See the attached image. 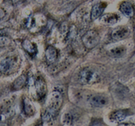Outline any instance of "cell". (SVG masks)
I'll return each instance as SVG.
<instances>
[{"label": "cell", "instance_id": "obj_1", "mask_svg": "<svg viewBox=\"0 0 135 126\" xmlns=\"http://www.w3.org/2000/svg\"><path fill=\"white\" fill-rule=\"evenodd\" d=\"M63 96L58 91H54L49 94L46 101V109L42 114V119L44 122L52 119L63 104Z\"/></svg>", "mask_w": 135, "mask_h": 126}, {"label": "cell", "instance_id": "obj_2", "mask_svg": "<svg viewBox=\"0 0 135 126\" xmlns=\"http://www.w3.org/2000/svg\"><path fill=\"white\" fill-rule=\"evenodd\" d=\"M79 80L83 85H92L100 81V76L96 71L90 68H85L79 72Z\"/></svg>", "mask_w": 135, "mask_h": 126}, {"label": "cell", "instance_id": "obj_3", "mask_svg": "<svg viewBox=\"0 0 135 126\" xmlns=\"http://www.w3.org/2000/svg\"><path fill=\"white\" fill-rule=\"evenodd\" d=\"M20 61L18 57L16 56L5 58L1 61L0 70L3 74H11L19 67Z\"/></svg>", "mask_w": 135, "mask_h": 126}, {"label": "cell", "instance_id": "obj_4", "mask_svg": "<svg viewBox=\"0 0 135 126\" xmlns=\"http://www.w3.org/2000/svg\"><path fill=\"white\" fill-rule=\"evenodd\" d=\"M100 41L98 33L94 30L87 31L82 37V41L84 47L87 49H93L97 45Z\"/></svg>", "mask_w": 135, "mask_h": 126}, {"label": "cell", "instance_id": "obj_5", "mask_svg": "<svg viewBox=\"0 0 135 126\" xmlns=\"http://www.w3.org/2000/svg\"><path fill=\"white\" fill-rule=\"evenodd\" d=\"M34 88L35 91V98L41 99L44 98L47 93V85L42 77H38L34 81Z\"/></svg>", "mask_w": 135, "mask_h": 126}, {"label": "cell", "instance_id": "obj_6", "mask_svg": "<svg viewBox=\"0 0 135 126\" xmlns=\"http://www.w3.org/2000/svg\"><path fill=\"white\" fill-rule=\"evenodd\" d=\"M129 30L125 26H119L113 30L112 33V39L115 41L122 40L129 35Z\"/></svg>", "mask_w": 135, "mask_h": 126}, {"label": "cell", "instance_id": "obj_7", "mask_svg": "<svg viewBox=\"0 0 135 126\" xmlns=\"http://www.w3.org/2000/svg\"><path fill=\"white\" fill-rule=\"evenodd\" d=\"M90 103L93 106L98 108L104 107L108 103V98L102 94H94L89 100Z\"/></svg>", "mask_w": 135, "mask_h": 126}, {"label": "cell", "instance_id": "obj_8", "mask_svg": "<svg viewBox=\"0 0 135 126\" xmlns=\"http://www.w3.org/2000/svg\"><path fill=\"white\" fill-rule=\"evenodd\" d=\"M106 6L107 3L104 2L98 3L95 4L92 7V10H91L90 17L92 20H94L98 18L102 15Z\"/></svg>", "mask_w": 135, "mask_h": 126}, {"label": "cell", "instance_id": "obj_9", "mask_svg": "<svg viewBox=\"0 0 135 126\" xmlns=\"http://www.w3.org/2000/svg\"><path fill=\"white\" fill-rule=\"evenodd\" d=\"M119 18V16L115 13H106L102 16L100 21L103 24L112 25L117 23Z\"/></svg>", "mask_w": 135, "mask_h": 126}, {"label": "cell", "instance_id": "obj_10", "mask_svg": "<svg viewBox=\"0 0 135 126\" xmlns=\"http://www.w3.org/2000/svg\"><path fill=\"white\" fill-rule=\"evenodd\" d=\"M22 109L25 114L27 116H32L36 112V108L34 104L27 97L23 98L22 101Z\"/></svg>", "mask_w": 135, "mask_h": 126}, {"label": "cell", "instance_id": "obj_11", "mask_svg": "<svg viewBox=\"0 0 135 126\" xmlns=\"http://www.w3.org/2000/svg\"><path fill=\"white\" fill-rule=\"evenodd\" d=\"M119 9L121 13L128 18H131L134 16V10L133 5L128 1H123L120 5Z\"/></svg>", "mask_w": 135, "mask_h": 126}, {"label": "cell", "instance_id": "obj_12", "mask_svg": "<svg viewBox=\"0 0 135 126\" xmlns=\"http://www.w3.org/2000/svg\"><path fill=\"white\" fill-rule=\"evenodd\" d=\"M45 55L46 59L49 62H54L57 58V51L54 46L50 45L46 49Z\"/></svg>", "mask_w": 135, "mask_h": 126}, {"label": "cell", "instance_id": "obj_13", "mask_svg": "<svg viewBox=\"0 0 135 126\" xmlns=\"http://www.w3.org/2000/svg\"><path fill=\"white\" fill-rule=\"evenodd\" d=\"M127 116V112L124 110H119L113 112L110 115V119L113 122L119 123L123 121Z\"/></svg>", "mask_w": 135, "mask_h": 126}, {"label": "cell", "instance_id": "obj_14", "mask_svg": "<svg viewBox=\"0 0 135 126\" xmlns=\"http://www.w3.org/2000/svg\"><path fill=\"white\" fill-rule=\"evenodd\" d=\"M126 52V48L124 46L120 45L115 47L109 50V54L114 58L122 57Z\"/></svg>", "mask_w": 135, "mask_h": 126}, {"label": "cell", "instance_id": "obj_15", "mask_svg": "<svg viewBox=\"0 0 135 126\" xmlns=\"http://www.w3.org/2000/svg\"><path fill=\"white\" fill-rule=\"evenodd\" d=\"M27 83V77L25 74H22L17 77L13 83V88L14 89H21L25 87Z\"/></svg>", "mask_w": 135, "mask_h": 126}, {"label": "cell", "instance_id": "obj_16", "mask_svg": "<svg viewBox=\"0 0 135 126\" xmlns=\"http://www.w3.org/2000/svg\"><path fill=\"white\" fill-rule=\"evenodd\" d=\"M22 47L25 49V51H27L28 53L30 54V55H35L37 52L36 46L28 39H25L22 42Z\"/></svg>", "mask_w": 135, "mask_h": 126}, {"label": "cell", "instance_id": "obj_17", "mask_svg": "<svg viewBox=\"0 0 135 126\" xmlns=\"http://www.w3.org/2000/svg\"><path fill=\"white\" fill-rule=\"evenodd\" d=\"M61 120L64 125L67 126H71L73 122V117L72 114H70V113H65L62 116Z\"/></svg>", "mask_w": 135, "mask_h": 126}, {"label": "cell", "instance_id": "obj_18", "mask_svg": "<svg viewBox=\"0 0 135 126\" xmlns=\"http://www.w3.org/2000/svg\"><path fill=\"white\" fill-rule=\"evenodd\" d=\"M10 43V40L8 38L4 36H1L0 38V45H1V47H3V46H5L8 45Z\"/></svg>", "mask_w": 135, "mask_h": 126}, {"label": "cell", "instance_id": "obj_19", "mask_svg": "<svg viewBox=\"0 0 135 126\" xmlns=\"http://www.w3.org/2000/svg\"><path fill=\"white\" fill-rule=\"evenodd\" d=\"M119 126H135L134 125L132 124V123H123V124L120 125Z\"/></svg>", "mask_w": 135, "mask_h": 126}, {"label": "cell", "instance_id": "obj_20", "mask_svg": "<svg viewBox=\"0 0 135 126\" xmlns=\"http://www.w3.org/2000/svg\"><path fill=\"white\" fill-rule=\"evenodd\" d=\"M1 126H7V125L6 123H1Z\"/></svg>", "mask_w": 135, "mask_h": 126}]
</instances>
